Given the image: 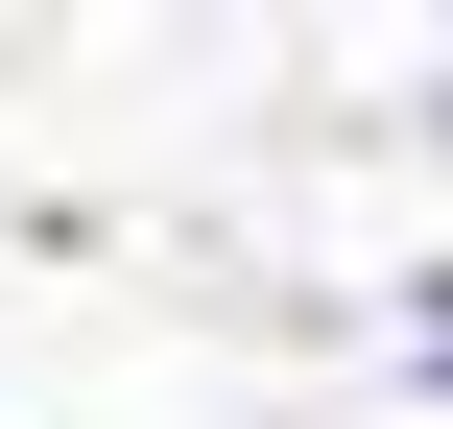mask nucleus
I'll return each instance as SVG.
<instances>
[]
</instances>
